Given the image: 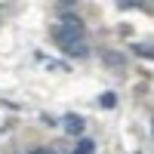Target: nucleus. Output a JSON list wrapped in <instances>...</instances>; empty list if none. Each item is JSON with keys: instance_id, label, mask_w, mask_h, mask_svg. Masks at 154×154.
<instances>
[{"instance_id": "nucleus-1", "label": "nucleus", "mask_w": 154, "mask_h": 154, "mask_svg": "<svg viewBox=\"0 0 154 154\" xmlns=\"http://www.w3.org/2000/svg\"><path fill=\"white\" fill-rule=\"evenodd\" d=\"M56 43H59V49H65V53H71V56H77V59L89 53V46L83 43V37L68 34V31H56Z\"/></svg>"}, {"instance_id": "nucleus-2", "label": "nucleus", "mask_w": 154, "mask_h": 154, "mask_svg": "<svg viewBox=\"0 0 154 154\" xmlns=\"http://www.w3.org/2000/svg\"><path fill=\"white\" fill-rule=\"evenodd\" d=\"M59 31H68V34L83 37V19L77 16V12H71V9H62L59 12Z\"/></svg>"}, {"instance_id": "nucleus-3", "label": "nucleus", "mask_w": 154, "mask_h": 154, "mask_svg": "<svg viewBox=\"0 0 154 154\" xmlns=\"http://www.w3.org/2000/svg\"><path fill=\"white\" fill-rule=\"evenodd\" d=\"M62 130H65V133H71V136L83 133V117H77V114H68V117L62 120Z\"/></svg>"}, {"instance_id": "nucleus-4", "label": "nucleus", "mask_w": 154, "mask_h": 154, "mask_svg": "<svg viewBox=\"0 0 154 154\" xmlns=\"http://www.w3.org/2000/svg\"><path fill=\"white\" fill-rule=\"evenodd\" d=\"M133 53L136 56H145V59H154V46L151 43H133Z\"/></svg>"}, {"instance_id": "nucleus-5", "label": "nucleus", "mask_w": 154, "mask_h": 154, "mask_svg": "<svg viewBox=\"0 0 154 154\" xmlns=\"http://www.w3.org/2000/svg\"><path fill=\"white\" fill-rule=\"evenodd\" d=\"M93 148H96V145L89 142V139H83V142L77 145V148H74V154H93Z\"/></svg>"}, {"instance_id": "nucleus-6", "label": "nucleus", "mask_w": 154, "mask_h": 154, "mask_svg": "<svg viewBox=\"0 0 154 154\" xmlns=\"http://www.w3.org/2000/svg\"><path fill=\"white\" fill-rule=\"evenodd\" d=\"M105 62H108V65H123V56H117V53H111V49H108V53H105Z\"/></svg>"}, {"instance_id": "nucleus-7", "label": "nucleus", "mask_w": 154, "mask_h": 154, "mask_svg": "<svg viewBox=\"0 0 154 154\" xmlns=\"http://www.w3.org/2000/svg\"><path fill=\"white\" fill-rule=\"evenodd\" d=\"M102 105H105V108H114V105H117V96H114V93L102 96Z\"/></svg>"}]
</instances>
